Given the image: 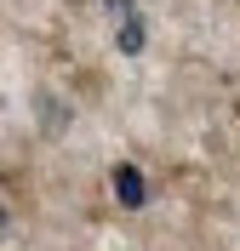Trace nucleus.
Returning a JSON list of instances; mask_svg holds the SVG:
<instances>
[{
  "label": "nucleus",
  "mask_w": 240,
  "mask_h": 251,
  "mask_svg": "<svg viewBox=\"0 0 240 251\" xmlns=\"http://www.w3.org/2000/svg\"><path fill=\"white\" fill-rule=\"evenodd\" d=\"M109 12L120 17V51H126V57H137V51L149 46V40H143V17L132 12V0H109Z\"/></svg>",
  "instance_id": "1"
},
{
  "label": "nucleus",
  "mask_w": 240,
  "mask_h": 251,
  "mask_svg": "<svg viewBox=\"0 0 240 251\" xmlns=\"http://www.w3.org/2000/svg\"><path fill=\"white\" fill-rule=\"evenodd\" d=\"M114 200L126 205V211H137V205L149 200V183H143L137 166H120V172H114Z\"/></svg>",
  "instance_id": "2"
},
{
  "label": "nucleus",
  "mask_w": 240,
  "mask_h": 251,
  "mask_svg": "<svg viewBox=\"0 0 240 251\" xmlns=\"http://www.w3.org/2000/svg\"><path fill=\"white\" fill-rule=\"evenodd\" d=\"M12 234V211H6V200H0V240Z\"/></svg>",
  "instance_id": "3"
}]
</instances>
